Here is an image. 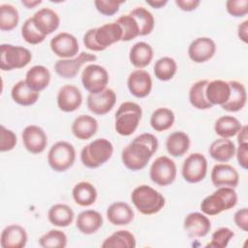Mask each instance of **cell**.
Wrapping results in <instances>:
<instances>
[{
  "mask_svg": "<svg viewBox=\"0 0 248 248\" xmlns=\"http://www.w3.org/2000/svg\"><path fill=\"white\" fill-rule=\"evenodd\" d=\"M158 145V140L154 135L150 133L139 135L122 150L123 165L134 171L144 169L157 151Z\"/></svg>",
  "mask_w": 248,
  "mask_h": 248,
  "instance_id": "obj_1",
  "label": "cell"
},
{
  "mask_svg": "<svg viewBox=\"0 0 248 248\" xmlns=\"http://www.w3.org/2000/svg\"><path fill=\"white\" fill-rule=\"evenodd\" d=\"M122 29L116 22L87 30L83 36V45L92 51H103L122 40Z\"/></svg>",
  "mask_w": 248,
  "mask_h": 248,
  "instance_id": "obj_2",
  "label": "cell"
},
{
  "mask_svg": "<svg viewBox=\"0 0 248 248\" xmlns=\"http://www.w3.org/2000/svg\"><path fill=\"white\" fill-rule=\"evenodd\" d=\"M131 201L138 211L143 215L158 213L166 203V200L160 192L145 184L140 185L133 190Z\"/></svg>",
  "mask_w": 248,
  "mask_h": 248,
  "instance_id": "obj_3",
  "label": "cell"
},
{
  "mask_svg": "<svg viewBox=\"0 0 248 248\" xmlns=\"http://www.w3.org/2000/svg\"><path fill=\"white\" fill-rule=\"evenodd\" d=\"M236 203L237 194L234 188L218 187L216 191L202 201L201 210L205 215L214 216L233 208Z\"/></svg>",
  "mask_w": 248,
  "mask_h": 248,
  "instance_id": "obj_4",
  "label": "cell"
},
{
  "mask_svg": "<svg viewBox=\"0 0 248 248\" xmlns=\"http://www.w3.org/2000/svg\"><path fill=\"white\" fill-rule=\"evenodd\" d=\"M112 154V143L105 138H100L83 146L80 151V161L88 169H97L107 163Z\"/></svg>",
  "mask_w": 248,
  "mask_h": 248,
  "instance_id": "obj_5",
  "label": "cell"
},
{
  "mask_svg": "<svg viewBox=\"0 0 248 248\" xmlns=\"http://www.w3.org/2000/svg\"><path fill=\"white\" fill-rule=\"evenodd\" d=\"M142 110L140 105L134 102L122 103L115 112L114 128L120 136H131L138 128L141 119Z\"/></svg>",
  "mask_w": 248,
  "mask_h": 248,
  "instance_id": "obj_6",
  "label": "cell"
},
{
  "mask_svg": "<svg viewBox=\"0 0 248 248\" xmlns=\"http://www.w3.org/2000/svg\"><path fill=\"white\" fill-rule=\"evenodd\" d=\"M32 59L29 49L20 46L2 44L0 46V69L12 71L27 66Z\"/></svg>",
  "mask_w": 248,
  "mask_h": 248,
  "instance_id": "obj_7",
  "label": "cell"
},
{
  "mask_svg": "<svg viewBox=\"0 0 248 248\" xmlns=\"http://www.w3.org/2000/svg\"><path fill=\"white\" fill-rule=\"evenodd\" d=\"M76 149L74 145L66 140L55 142L47 154V163L49 167L57 172H63L69 170L75 163Z\"/></svg>",
  "mask_w": 248,
  "mask_h": 248,
  "instance_id": "obj_8",
  "label": "cell"
},
{
  "mask_svg": "<svg viewBox=\"0 0 248 248\" xmlns=\"http://www.w3.org/2000/svg\"><path fill=\"white\" fill-rule=\"evenodd\" d=\"M149 177L152 182L159 186L171 184L176 177V165L168 156L156 158L150 166Z\"/></svg>",
  "mask_w": 248,
  "mask_h": 248,
  "instance_id": "obj_9",
  "label": "cell"
},
{
  "mask_svg": "<svg viewBox=\"0 0 248 248\" xmlns=\"http://www.w3.org/2000/svg\"><path fill=\"white\" fill-rule=\"evenodd\" d=\"M109 76L101 65L88 64L81 73V83L89 93L96 94L107 88Z\"/></svg>",
  "mask_w": 248,
  "mask_h": 248,
  "instance_id": "obj_10",
  "label": "cell"
},
{
  "mask_svg": "<svg viewBox=\"0 0 248 248\" xmlns=\"http://www.w3.org/2000/svg\"><path fill=\"white\" fill-rule=\"evenodd\" d=\"M182 176L188 183H198L204 179L207 173V160L203 154H190L183 162Z\"/></svg>",
  "mask_w": 248,
  "mask_h": 248,
  "instance_id": "obj_11",
  "label": "cell"
},
{
  "mask_svg": "<svg viewBox=\"0 0 248 248\" xmlns=\"http://www.w3.org/2000/svg\"><path fill=\"white\" fill-rule=\"evenodd\" d=\"M96 60L97 56L95 54L82 51L74 58L57 60L54 64V71L63 78H73L78 74L80 68L85 63Z\"/></svg>",
  "mask_w": 248,
  "mask_h": 248,
  "instance_id": "obj_12",
  "label": "cell"
},
{
  "mask_svg": "<svg viewBox=\"0 0 248 248\" xmlns=\"http://www.w3.org/2000/svg\"><path fill=\"white\" fill-rule=\"evenodd\" d=\"M49 46L51 51L60 59L74 58L79 50L78 39L68 32H60L55 35L50 40Z\"/></svg>",
  "mask_w": 248,
  "mask_h": 248,
  "instance_id": "obj_13",
  "label": "cell"
},
{
  "mask_svg": "<svg viewBox=\"0 0 248 248\" xmlns=\"http://www.w3.org/2000/svg\"><path fill=\"white\" fill-rule=\"evenodd\" d=\"M115 102L116 93L110 88H106L105 90L96 94L89 93L87 96L86 105L87 108L92 113L96 115H105L112 109Z\"/></svg>",
  "mask_w": 248,
  "mask_h": 248,
  "instance_id": "obj_14",
  "label": "cell"
},
{
  "mask_svg": "<svg viewBox=\"0 0 248 248\" xmlns=\"http://www.w3.org/2000/svg\"><path fill=\"white\" fill-rule=\"evenodd\" d=\"M21 138L25 149L32 154H40L44 152L47 145L46 132L37 125L26 126L22 131Z\"/></svg>",
  "mask_w": 248,
  "mask_h": 248,
  "instance_id": "obj_15",
  "label": "cell"
},
{
  "mask_svg": "<svg viewBox=\"0 0 248 248\" xmlns=\"http://www.w3.org/2000/svg\"><path fill=\"white\" fill-rule=\"evenodd\" d=\"M216 51L215 42L208 37H199L188 46V56L195 63H204L211 59Z\"/></svg>",
  "mask_w": 248,
  "mask_h": 248,
  "instance_id": "obj_16",
  "label": "cell"
},
{
  "mask_svg": "<svg viewBox=\"0 0 248 248\" xmlns=\"http://www.w3.org/2000/svg\"><path fill=\"white\" fill-rule=\"evenodd\" d=\"M127 87L136 98H144L152 90L151 76L144 70H135L127 78Z\"/></svg>",
  "mask_w": 248,
  "mask_h": 248,
  "instance_id": "obj_17",
  "label": "cell"
},
{
  "mask_svg": "<svg viewBox=\"0 0 248 248\" xmlns=\"http://www.w3.org/2000/svg\"><path fill=\"white\" fill-rule=\"evenodd\" d=\"M211 182L218 187L235 188L239 182V174L237 170L229 164H217L211 170Z\"/></svg>",
  "mask_w": 248,
  "mask_h": 248,
  "instance_id": "obj_18",
  "label": "cell"
},
{
  "mask_svg": "<svg viewBox=\"0 0 248 248\" xmlns=\"http://www.w3.org/2000/svg\"><path fill=\"white\" fill-rule=\"evenodd\" d=\"M82 104L80 90L73 84H65L57 93V106L64 112H73Z\"/></svg>",
  "mask_w": 248,
  "mask_h": 248,
  "instance_id": "obj_19",
  "label": "cell"
},
{
  "mask_svg": "<svg viewBox=\"0 0 248 248\" xmlns=\"http://www.w3.org/2000/svg\"><path fill=\"white\" fill-rule=\"evenodd\" d=\"M183 228L190 237H203L210 232L211 222L203 213L191 212L185 217Z\"/></svg>",
  "mask_w": 248,
  "mask_h": 248,
  "instance_id": "obj_20",
  "label": "cell"
},
{
  "mask_svg": "<svg viewBox=\"0 0 248 248\" xmlns=\"http://www.w3.org/2000/svg\"><path fill=\"white\" fill-rule=\"evenodd\" d=\"M31 17L36 28L45 36L53 33L60 24L58 14L49 8L40 9Z\"/></svg>",
  "mask_w": 248,
  "mask_h": 248,
  "instance_id": "obj_21",
  "label": "cell"
},
{
  "mask_svg": "<svg viewBox=\"0 0 248 248\" xmlns=\"http://www.w3.org/2000/svg\"><path fill=\"white\" fill-rule=\"evenodd\" d=\"M27 240L28 236L25 229L20 225L12 224L3 229L0 245L2 248H23Z\"/></svg>",
  "mask_w": 248,
  "mask_h": 248,
  "instance_id": "obj_22",
  "label": "cell"
},
{
  "mask_svg": "<svg viewBox=\"0 0 248 248\" xmlns=\"http://www.w3.org/2000/svg\"><path fill=\"white\" fill-rule=\"evenodd\" d=\"M103 217L100 212L87 209L81 211L76 220V226L78 230L83 234H93L97 232L103 226Z\"/></svg>",
  "mask_w": 248,
  "mask_h": 248,
  "instance_id": "obj_23",
  "label": "cell"
},
{
  "mask_svg": "<svg viewBox=\"0 0 248 248\" xmlns=\"http://www.w3.org/2000/svg\"><path fill=\"white\" fill-rule=\"evenodd\" d=\"M73 135L81 140L91 139L98 130V121L91 115L80 114L72 123Z\"/></svg>",
  "mask_w": 248,
  "mask_h": 248,
  "instance_id": "obj_24",
  "label": "cell"
},
{
  "mask_svg": "<svg viewBox=\"0 0 248 248\" xmlns=\"http://www.w3.org/2000/svg\"><path fill=\"white\" fill-rule=\"evenodd\" d=\"M134 217V210L124 202H115L107 209V218L114 226H126L133 221Z\"/></svg>",
  "mask_w": 248,
  "mask_h": 248,
  "instance_id": "obj_25",
  "label": "cell"
},
{
  "mask_svg": "<svg viewBox=\"0 0 248 248\" xmlns=\"http://www.w3.org/2000/svg\"><path fill=\"white\" fill-rule=\"evenodd\" d=\"M231 87V93L228 101L221 106L224 110L230 112H236L241 110L247 101V93L246 88L243 83L237 80H230L228 81Z\"/></svg>",
  "mask_w": 248,
  "mask_h": 248,
  "instance_id": "obj_26",
  "label": "cell"
},
{
  "mask_svg": "<svg viewBox=\"0 0 248 248\" xmlns=\"http://www.w3.org/2000/svg\"><path fill=\"white\" fill-rule=\"evenodd\" d=\"M231 93V87L228 81L222 79H214L208 81L205 87V96L209 104L213 106L224 105Z\"/></svg>",
  "mask_w": 248,
  "mask_h": 248,
  "instance_id": "obj_27",
  "label": "cell"
},
{
  "mask_svg": "<svg viewBox=\"0 0 248 248\" xmlns=\"http://www.w3.org/2000/svg\"><path fill=\"white\" fill-rule=\"evenodd\" d=\"M51 75L49 70L43 65L31 67L25 75V82L29 88L36 92L46 89L50 82Z\"/></svg>",
  "mask_w": 248,
  "mask_h": 248,
  "instance_id": "obj_28",
  "label": "cell"
},
{
  "mask_svg": "<svg viewBox=\"0 0 248 248\" xmlns=\"http://www.w3.org/2000/svg\"><path fill=\"white\" fill-rule=\"evenodd\" d=\"M235 145L229 139L219 138L211 142L208 148L209 155L212 159L220 163L229 162L235 155Z\"/></svg>",
  "mask_w": 248,
  "mask_h": 248,
  "instance_id": "obj_29",
  "label": "cell"
},
{
  "mask_svg": "<svg viewBox=\"0 0 248 248\" xmlns=\"http://www.w3.org/2000/svg\"><path fill=\"white\" fill-rule=\"evenodd\" d=\"M153 59V48L145 42H138L132 46L129 52V60L137 69L145 68Z\"/></svg>",
  "mask_w": 248,
  "mask_h": 248,
  "instance_id": "obj_30",
  "label": "cell"
},
{
  "mask_svg": "<svg viewBox=\"0 0 248 248\" xmlns=\"http://www.w3.org/2000/svg\"><path fill=\"white\" fill-rule=\"evenodd\" d=\"M190 138L182 131H175L170 134L166 140V149L172 157L183 156L190 147Z\"/></svg>",
  "mask_w": 248,
  "mask_h": 248,
  "instance_id": "obj_31",
  "label": "cell"
},
{
  "mask_svg": "<svg viewBox=\"0 0 248 248\" xmlns=\"http://www.w3.org/2000/svg\"><path fill=\"white\" fill-rule=\"evenodd\" d=\"M75 218L73 209L64 203L53 204L47 212V219L55 227L65 228L70 226Z\"/></svg>",
  "mask_w": 248,
  "mask_h": 248,
  "instance_id": "obj_32",
  "label": "cell"
},
{
  "mask_svg": "<svg viewBox=\"0 0 248 248\" xmlns=\"http://www.w3.org/2000/svg\"><path fill=\"white\" fill-rule=\"evenodd\" d=\"M97 195L95 186L88 181H80L77 183L72 190V196L75 202L80 206L92 205L96 202Z\"/></svg>",
  "mask_w": 248,
  "mask_h": 248,
  "instance_id": "obj_33",
  "label": "cell"
},
{
  "mask_svg": "<svg viewBox=\"0 0 248 248\" xmlns=\"http://www.w3.org/2000/svg\"><path fill=\"white\" fill-rule=\"evenodd\" d=\"M11 97L15 103L28 107L34 105L38 101L40 93L29 88L25 80H19L12 87Z\"/></svg>",
  "mask_w": 248,
  "mask_h": 248,
  "instance_id": "obj_34",
  "label": "cell"
},
{
  "mask_svg": "<svg viewBox=\"0 0 248 248\" xmlns=\"http://www.w3.org/2000/svg\"><path fill=\"white\" fill-rule=\"evenodd\" d=\"M240 121L232 115L220 116L214 124V131L217 136L223 139H230L237 135L241 129Z\"/></svg>",
  "mask_w": 248,
  "mask_h": 248,
  "instance_id": "obj_35",
  "label": "cell"
},
{
  "mask_svg": "<svg viewBox=\"0 0 248 248\" xmlns=\"http://www.w3.org/2000/svg\"><path fill=\"white\" fill-rule=\"evenodd\" d=\"M175 115L170 108H158L150 117V125L156 132H164L169 130L174 123Z\"/></svg>",
  "mask_w": 248,
  "mask_h": 248,
  "instance_id": "obj_36",
  "label": "cell"
},
{
  "mask_svg": "<svg viewBox=\"0 0 248 248\" xmlns=\"http://www.w3.org/2000/svg\"><path fill=\"white\" fill-rule=\"evenodd\" d=\"M101 246L103 248H135L136 238L131 232L120 230L107 237Z\"/></svg>",
  "mask_w": 248,
  "mask_h": 248,
  "instance_id": "obj_37",
  "label": "cell"
},
{
  "mask_svg": "<svg viewBox=\"0 0 248 248\" xmlns=\"http://www.w3.org/2000/svg\"><path fill=\"white\" fill-rule=\"evenodd\" d=\"M207 83V79H201L193 83L190 87L189 102L198 109H208L212 108L205 96V87Z\"/></svg>",
  "mask_w": 248,
  "mask_h": 248,
  "instance_id": "obj_38",
  "label": "cell"
},
{
  "mask_svg": "<svg viewBox=\"0 0 248 248\" xmlns=\"http://www.w3.org/2000/svg\"><path fill=\"white\" fill-rule=\"evenodd\" d=\"M130 15L136 19L139 29L140 36L149 35L155 25V20L153 15L144 7H136L130 12Z\"/></svg>",
  "mask_w": 248,
  "mask_h": 248,
  "instance_id": "obj_39",
  "label": "cell"
},
{
  "mask_svg": "<svg viewBox=\"0 0 248 248\" xmlns=\"http://www.w3.org/2000/svg\"><path fill=\"white\" fill-rule=\"evenodd\" d=\"M154 75L157 79L168 81L171 79L177 71V64L175 60L169 56L159 58L154 65Z\"/></svg>",
  "mask_w": 248,
  "mask_h": 248,
  "instance_id": "obj_40",
  "label": "cell"
},
{
  "mask_svg": "<svg viewBox=\"0 0 248 248\" xmlns=\"http://www.w3.org/2000/svg\"><path fill=\"white\" fill-rule=\"evenodd\" d=\"M19 21V14L16 7L11 4L0 5V29L11 31L15 29Z\"/></svg>",
  "mask_w": 248,
  "mask_h": 248,
  "instance_id": "obj_41",
  "label": "cell"
},
{
  "mask_svg": "<svg viewBox=\"0 0 248 248\" xmlns=\"http://www.w3.org/2000/svg\"><path fill=\"white\" fill-rule=\"evenodd\" d=\"M67 242V235L60 230H50L39 238V244L43 248H64Z\"/></svg>",
  "mask_w": 248,
  "mask_h": 248,
  "instance_id": "obj_42",
  "label": "cell"
},
{
  "mask_svg": "<svg viewBox=\"0 0 248 248\" xmlns=\"http://www.w3.org/2000/svg\"><path fill=\"white\" fill-rule=\"evenodd\" d=\"M115 22L119 24L122 29V42H129L140 36L138 23L130 14L119 16Z\"/></svg>",
  "mask_w": 248,
  "mask_h": 248,
  "instance_id": "obj_43",
  "label": "cell"
},
{
  "mask_svg": "<svg viewBox=\"0 0 248 248\" xmlns=\"http://www.w3.org/2000/svg\"><path fill=\"white\" fill-rule=\"evenodd\" d=\"M21 36L23 40L30 45H38L45 41L46 37L35 26L32 17L27 18L21 26Z\"/></svg>",
  "mask_w": 248,
  "mask_h": 248,
  "instance_id": "obj_44",
  "label": "cell"
},
{
  "mask_svg": "<svg viewBox=\"0 0 248 248\" xmlns=\"http://www.w3.org/2000/svg\"><path fill=\"white\" fill-rule=\"evenodd\" d=\"M234 236V232L227 227H222L216 230L212 235L211 240L209 243L205 245L206 248L213 247V248H225L228 246L230 240Z\"/></svg>",
  "mask_w": 248,
  "mask_h": 248,
  "instance_id": "obj_45",
  "label": "cell"
},
{
  "mask_svg": "<svg viewBox=\"0 0 248 248\" xmlns=\"http://www.w3.org/2000/svg\"><path fill=\"white\" fill-rule=\"evenodd\" d=\"M125 3V0H95L94 5L96 10L104 16H113L120 8V5Z\"/></svg>",
  "mask_w": 248,
  "mask_h": 248,
  "instance_id": "obj_46",
  "label": "cell"
},
{
  "mask_svg": "<svg viewBox=\"0 0 248 248\" xmlns=\"http://www.w3.org/2000/svg\"><path fill=\"white\" fill-rule=\"evenodd\" d=\"M16 144V135L4 125L0 127V151L7 152L15 148Z\"/></svg>",
  "mask_w": 248,
  "mask_h": 248,
  "instance_id": "obj_47",
  "label": "cell"
},
{
  "mask_svg": "<svg viewBox=\"0 0 248 248\" xmlns=\"http://www.w3.org/2000/svg\"><path fill=\"white\" fill-rule=\"evenodd\" d=\"M226 10L233 17H243L248 14V0H228Z\"/></svg>",
  "mask_w": 248,
  "mask_h": 248,
  "instance_id": "obj_48",
  "label": "cell"
},
{
  "mask_svg": "<svg viewBox=\"0 0 248 248\" xmlns=\"http://www.w3.org/2000/svg\"><path fill=\"white\" fill-rule=\"evenodd\" d=\"M235 155L238 165L243 169H248V142L238 143L237 148H235Z\"/></svg>",
  "mask_w": 248,
  "mask_h": 248,
  "instance_id": "obj_49",
  "label": "cell"
},
{
  "mask_svg": "<svg viewBox=\"0 0 248 248\" xmlns=\"http://www.w3.org/2000/svg\"><path fill=\"white\" fill-rule=\"evenodd\" d=\"M233 221L238 229H240L243 232H247L248 231V208L243 207L241 209H238L233 215Z\"/></svg>",
  "mask_w": 248,
  "mask_h": 248,
  "instance_id": "obj_50",
  "label": "cell"
},
{
  "mask_svg": "<svg viewBox=\"0 0 248 248\" xmlns=\"http://www.w3.org/2000/svg\"><path fill=\"white\" fill-rule=\"evenodd\" d=\"M176 6L184 12H192L201 4L200 0H175Z\"/></svg>",
  "mask_w": 248,
  "mask_h": 248,
  "instance_id": "obj_51",
  "label": "cell"
},
{
  "mask_svg": "<svg viewBox=\"0 0 248 248\" xmlns=\"http://www.w3.org/2000/svg\"><path fill=\"white\" fill-rule=\"evenodd\" d=\"M237 36L244 44L248 43V20H244L237 27Z\"/></svg>",
  "mask_w": 248,
  "mask_h": 248,
  "instance_id": "obj_52",
  "label": "cell"
},
{
  "mask_svg": "<svg viewBox=\"0 0 248 248\" xmlns=\"http://www.w3.org/2000/svg\"><path fill=\"white\" fill-rule=\"evenodd\" d=\"M237 142L238 143L248 142V128L246 125L242 126L239 132L237 133Z\"/></svg>",
  "mask_w": 248,
  "mask_h": 248,
  "instance_id": "obj_53",
  "label": "cell"
},
{
  "mask_svg": "<svg viewBox=\"0 0 248 248\" xmlns=\"http://www.w3.org/2000/svg\"><path fill=\"white\" fill-rule=\"evenodd\" d=\"M146 3L154 9H161L168 4V0H146Z\"/></svg>",
  "mask_w": 248,
  "mask_h": 248,
  "instance_id": "obj_54",
  "label": "cell"
},
{
  "mask_svg": "<svg viewBox=\"0 0 248 248\" xmlns=\"http://www.w3.org/2000/svg\"><path fill=\"white\" fill-rule=\"evenodd\" d=\"M42 3L41 0H22L21 4L27 9H34Z\"/></svg>",
  "mask_w": 248,
  "mask_h": 248,
  "instance_id": "obj_55",
  "label": "cell"
}]
</instances>
